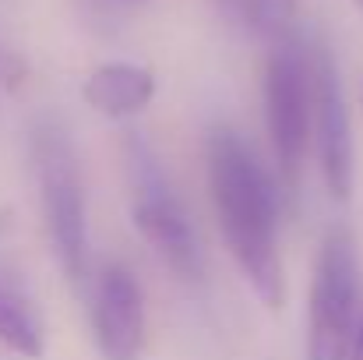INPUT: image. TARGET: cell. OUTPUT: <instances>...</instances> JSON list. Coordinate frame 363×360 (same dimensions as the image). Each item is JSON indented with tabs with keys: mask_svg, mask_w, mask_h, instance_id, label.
<instances>
[{
	"mask_svg": "<svg viewBox=\"0 0 363 360\" xmlns=\"http://www.w3.org/2000/svg\"><path fill=\"white\" fill-rule=\"evenodd\" d=\"M360 103H363V89H360Z\"/></svg>",
	"mask_w": 363,
	"mask_h": 360,
	"instance_id": "14",
	"label": "cell"
},
{
	"mask_svg": "<svg viewBox=\"0 0 363 360\" xmlns=\"http://www.w3.org/2000/svg\"><path fill=\"white\" fill-rule=\"evenodd\" d=\"M110 4H117V7H134V4H141V0H110Z\"/></svg>",
	"mask_w": 363,
	"mask_h": 360,
	"instance_id": "12",
	"label": "cell"
},
{
	"mask_svg": "<svg viewBox=\"0 0 363 360\" xmlns=\"http://www.w3.org/2000/svg\"><path fill=\"white\" fill-rule=\"evenodd\" d=\"M346 360H363V304H360V315H357V322H353L350 343H346Z\"/></svg>",
	"mask_w": 363,
	"mask_h": 360,
	"instance_id": "11",
	"label": "cell"
},
{
	"mask_svg": "<svg viewBox=\"0 0 363 360\" xmlns=\"http://www.w3.org/2000/svg\"><path fill=\"white\" fill-rule=\"evenodd\" d=\"M205 170L230 254L254 297L279 311L286 300V276L279 254V198L268 170L254 156L250 141L230 124H216L208 131Z\"/></svg>",
	"mask_w": 363,
	"mask_h": 360,
	"instance_id": "1",
	"label": "cell"
},
{
	"mask_svg": "<svg viewBox=\"0 0 363 360\" xmlns=\"http://www.w3.org/2000/svg\"><path fill=\"white\" fill-rule=\"evenodd\" d=\"M363 304L357 240L346 227L328 230L314 258L307 297V360H346V343Z\"/></svg>",
	"mask_w": 363,
	"mask_h": 360,
	"instance_id": "5",
	"label": "cell"
},
{
	"mask_svg": "<svg viewBox=\"0 0 363 360\" xmlns=\"http://www.w3.org/2000/svg\"><path fill=\"white\" fill-rule=\"evenodd\" d=\"M28 156L53 258L71 283H82L89 272V205L71 131L60 120H39L28 138Z\"/></svg>",
	"mask_w": 363,
	"mask_h": 360,
	"instance_id": "2",
	"label": "cell"
},
{
	"mask_svg": "<svg viewBox=\"0 0 363 360\" xmlns=\"http://www.w3.org/2000/svg\"><path fill=\"white\" fill-rule=\"evenodd\" d=\"M264 117L282 191L296 195L314 145V43L293 28L272 39L264 60Z\"/></svg>",
	"mask_w": 363,
	"mask_h": 360,
	"instance_id": "3",
	"label": "cell"
},
{
	"mask_svg": "<svg viewBox=\"0 0 363 360\" xmlns=\"http://www.w3.org/2000/svg\"><path fill=\"white\" fill-rule=\"evenodd\" d=\"M353 4H357V11H360V14H363V0H353Z\"/></svg>",
	"mask_w": 363,
	"mask_h": 360,
	"instance_id": "13",
	"label": "cell"
},
{
	"mask_svg": "<svg viewBox=\"0 0 363 360\" xmlns=\"http://www.w3.org/2000/svg\"><path fill=\"white\" fill-rule=\"evenodd\" d=\"M0 347L25 360H43L46 354L43 315L4 261H0Z\"/></svg>",
	"mask_w": 363,
	"mask_h": 360,
	"instance_id": "9",
	"label": "cell"
},
{
	"mask_svg": "<svg viewBox=\"0 0 363 360\" xmlns=\"http://www.w3.org/2000/svg\"><path fill=\"white\" fill-rule=\"evenodd\" d=\"M155 89H159V82H155L152 67L134 64V60H110L85 75L82 99H85V107H92L103 117L127 120L138 117L145 107H152Z\"/></svg>",
	"mask_w": 363,
	"mask_h": 360,
	"instance_id": "8",
	"label": "cell"
},
{
	"mask_svg": "<svg viewBox=\"0 0 363 360\" xmlns=\"http://www.w3.org/2000/svg\"><path fill=\"white\" fill-rule=\"evenodd\" d=\"M314 152L328 195L350 202L357 187V138L335 60L325 46H314Z\"/></svg>",
	"mask_w": 363,
	"mask_h": 360,
	"instance_id": "6",
	"label": "cell"
},
{
	"mask_svg": "<svg viewBox=\"0 0 363 360\" xmlns=\"http://www.w3.org/2000/svg\"><path fill=\"white\" fill-rule=\"evenodd\" d=\"M216 4L237 32L264 39H279L289 32L293 0H216Z\"/></svg>",
	"mask_w": 363,
	"mask_h": 360,
	"instance_id": "10",
	"label": "cell"
},
{
	"mask_svg": "<svg viewBox=\"0 0 363 360\" xmlns=\"http://www.w3.org/2000/svg\"><path fill=\"white\" fill-rule=\"evenodd\" d=\"M127 184H130V216H134V230L145 240L155 258L184 283H198L205 276V258H201V244L194 234V223L169 180V173L162 170L155 148L130 131L127 134Z\"/></svg>",
	"mask_w": 363,
	"mask_h": 360,
	"instance_id": "4",
	"label": "cell"
},
{
	"mask_svg": "<svg viewBox=\"0 0 363 360\" xmlns=\"http://www.w3.org/2000/svg\"><path fill=\"white\" fill-rule=\"evenodd\" d=\"M145 293L127 265L99 268L92 283V336L103 360H141L145 354Z\"/></svg>",
	"mask_w": 363,
	"mask_h": 360,
	"instance_id": "7",
	"label": "cell"
}]
</instances>
